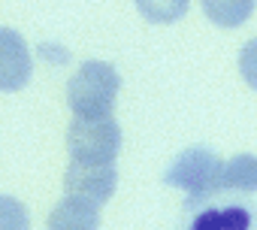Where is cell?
<instances>
[{"label":"cell","instance_id":"277c9868","mask_svg":"<svg viewBox=\"0 0 257 230\" xmlns=\"http://www.w3.org/2000/svg\"><path fill=\"white\" fill-rule=\"evenodd\" d=\"M118 185V170L115 164H85V161H70L64 173V191L70 197L88 200L103 206Z\"/></svg>","mask_w":257,"mask_h":230},{"label":"cell","instance_id":"9c48e42d","mask_svg":"<svg viewBox=\"0 0 257 230\" xmlns=\"http://www.w3.org/2000/svg\"><path fill=\"white\" fill-rule=\"evenodd\" d=\"M221 191L254 194L257 191V158L248 155V152L230 158L221 170Z\"/></svg>","mask_w":257,"mask_h":230},{"label":"cell","instance_id":"ba28073f","mask_svg":"<svg viewBox=\"0 0 257 230\" xmlns=\"http://www.w3.org/2000/svg\"><path fill=\"white\" fill-rule=\"evenodd\" d=\"M257 0H203V13L215 28L233 31L242 28L251 16H254Z\"/></svg>","mask_w":257,"mask_h":230},{"label":"cell","instance_id":"7a4b0ae2","mask_svg":"<svg viewBox=\"0 0 257 230\" xmlns=\"http://www.w3.org/2000/svg\"><path fill=\"white\" fill-rule=\"evenodd\" d=\"M221 170L224 161L206 149V146H191L176 155V161L164 170V185L185 191L191 200H209L221 191Z\"/></svg>","mask_w":257,"mask_h":230},{"label":"cell","instance_id":"5b68a950","mask_svg":"<svg viewBox=\"0 0 257 230\" xmlns=\"http://www.w3.org/2000/svg\"><path fill=\"white\" fill-rule=\"evenodd\" d=\"M34 76V58L25 37L13 28H0V91H22Z\"/></svg>","mask_w":257,"mask_h":230},{"label":"cell","instance_id":"52a82bcc","mask_svg":"<svg viewBox=\"0 0 257 230\" xmlns=\"http://www.w3.org/2000/svg\"><path fill=\"white\" fill-rule=\"evenodd\" d=\"M49 230H100V206L67 194L52 209Z\"/></svg>","mask_w":257,"mask_h":230},{"label":"cell","instance_id":"30bf717a","mask_svg":"<svg viewBox=\"0 0 257 230\" xmlns=\"http://www.w3.org/2000/svg\"><path fill=\"white\" fill-rule=\"evenodd\" d=\"M134 4L140 16L149 19L152 25H173L188 13L191 0H134Z\"/></svg>","mask_w":257,"mask_h":230},{"label":"cell","instance_id":"7c38bea8","mask_svg":"<svg viewBox=\"0 0 257 230\" xmlns=\"http://www.w3.org/2000/svg\"><path fill=\"white\" fill-rule=\"evenodd\" d=\"M239 76L251 91H257V37L248 40L239 52Z\"/></svg>","mask_w":257,"mask_h":230},{"label":"cell","instance_id":"6da1fadb","mask_svg":"<svg viewBox=\"0 0 257 230\" xmlns=\"http://www.w3.org/2000/svg\"><path fill=\"white\" fill-rule=\"evenodd\" d=\"M121 76L106 61H85L67 82V103L79 119H103L112 112Z\"/></svg>","mask_w":257,"mask_h":230},{"label":"cell","instance_id":"8992f818","mask_svg":"<svg viewBox=\"0 0 257 230\" xmlns=\"http://www.w3.org/2000/svg\"><path fill=\"white\" fill-rule=\"evenodd\" d=\"M203 203L191 212L182 230H257V212L245 203Z\"/></svg>","mask_w":257,"mask_h":230},{"label":"cell","instance_id":"3957f363","mask_svg":"<svg viewBox=\"0 0 257 230\" xmlns=\"http://www.w3.org/2000/svg\"><path fill=\"white\" fill-rule=\"evenodd\" d=\"M67 152L85 164H115L121 152V128L112 115L103 119H73L67 128Z\"/></svg>","mask_w":257,"mask_h":230},{"label":"cell","instance_id":"8fae6325","mask_svg":"<svg viewBox=\"0 0 257 230\" xmlns=\"http://www.w3.org/2000/svg\"><path fill=\"white\" fill-rule=\"evenodd\" d=\"M0 230H31V215L22 200L0 194Z\"/></svg>","mask_w":257,"mask_h":230}]
</instances>
